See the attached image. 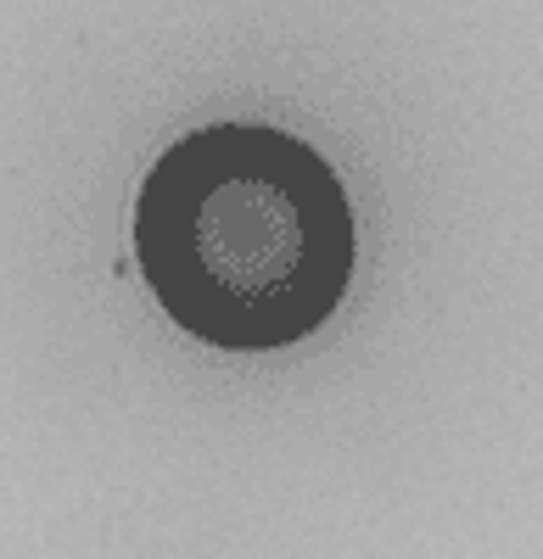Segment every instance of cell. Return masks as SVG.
Instances as JSON below:
<instances>
[{"label":"cell","mask_w":543,"mask_h":559,"mask_svg":"<svg viewBox=\"0 0 543 559\" xmlns=\"http://www.w3.org/2000/svg\"><path fill=\"white\" fill-rule=\"evenodd\" d=\"M134 258L191 336L236 353L292 347L353 274V207L303 140L258 123L197 129L134 202Z\"/></svg>","instance_id":"1"}]
</instances>
